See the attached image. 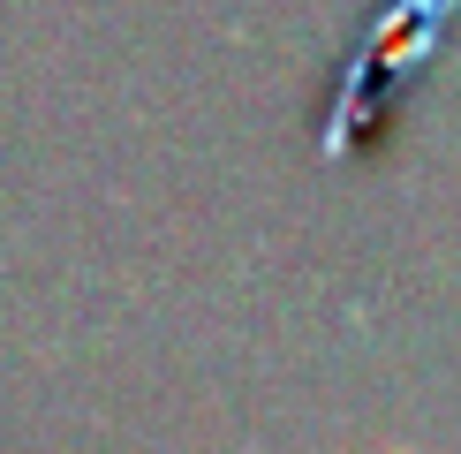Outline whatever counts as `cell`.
I'll return each instance as SVG.
<instances>
[{"label":"cell","instance_id":"obj_1","mask_svg":"<svg viewBox=\"0 0 461 454\" xmlns=\"http://www.w3.org/2000/svg\"><path fill=\"white\" fill-rule=\"evenodd\" d=\"M461 0H393L386 15H378L371 31H363V46L348 53V68H340V91H333V122H325V159H340V151H356V137L378 122L371 91L401 84L409 68H424L438 53V38H447V15Z\"/></svg>","mask_w":461,"mask_h":454}]
</instances>
